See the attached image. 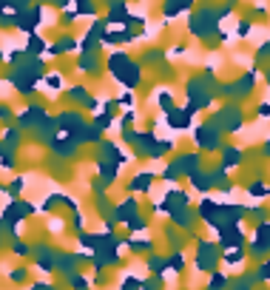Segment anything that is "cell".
Segmentation results:
<instances>
[{"label": "cell", "instance_id": "cell-1", "mask_svg": "<svg viewBox=\"0 0 270 290\" xmlns=\"http://www.w3.org/2000/svg\"><path fill=\"white\" fill-rule=\"evenodd\" d=\"M108 69H111V74L123 83L125 88H134L136 83H139V77H142L139 66H136V63H131V60H128V54H123V51H117V54H111V57H108Z\"/></svg>", "mask_w": 270, "mask_h": 290}, {"label": "cell", "instance_id": "cell-2", "mask_svg": "<svg viewBox=\"0 0 270 290\" xmlns=\"http://www.w3.org/2000/svg\"><path fill=\"white\" fill-rule=\"evenodd\" d=\"M193 265H196V270H202V273H214L216 265H219V248H216L214 242L202 239V242L196 245V256H193Z\"/></svg>", "mask_w": 270, "mask_h": 290}, {"label": "cell", "instance_id": "cell-3", "mask_svg": "<svg viewBox=\"0 0 270 290\" xmlns=\"http://www.w3.org/2000/svg\"><path fill=\"white\" fill-rule=\"evenodd\" d=\"M242 111H239L236 105H225V108H219L214 117H211V125L216 131H239L242 128Z\"/></svg>", "mask_w": 270, "mask_h": 290}, {"label": "cell", "instance_id": "cell-4", "mask_svg": "<svg viewBox=\"0 0 270 290\" xmlns=\"http://www.w3.org/2000/svg\"><path fill=\"white\" fill-rule=\"evenodd\" d=\"M86 125H89V123H86L83 114H77V111H66V114L57 117V131H63L66 137L77 139V142H80V137H83Z\"/></svg>", "mask_w": 270, "mask_h": 290}, {"label": "cell", "instance_id": "cell-5", "mask_svg": "<svg viewBox=\"0 0 270 290\" xmlns=\"http://www.w3.org/2000/svg\"><path fill=\"white\" fill-rule=\"evenodd\" d=\"M219 213H222V202L208 199V197L199 202V210H196V216H199L202 222H208L211 228H219V225H222V216H219Z\"/></svg>", "mask_w": 270, "mask_h": 290}, {"label": "cell", "instance_id": "cell-6", "mask_svg": "<svg viewBox=\"0 0 270 290\" xmlns=\"http://www.w3.org/2000/svg\"><path fill=\"white\" fill-rule=\"evenodd\" d=\"M193 139H196V145H199L202 151H205V148H208V151H214V148H222V142H219V131H216L214 125H208V123L193 131Z\"/></svg>", "mask_w": 270, "mask_h": 290}, {"label": "cell", "instance_id": "cell-7", "mask_svg": "<svg viewBox=\"0 0 270 290\" xmlns=\"http://www.w3.org/2000/svg\"><path fill=\"white\" fill-rule=\"evenodd\" d=\"M219 239H222V248H242L245 242V233L239 228V222H227V225H219Z\"/></svg>", "mask_w": 270, "mask_h": 290}, {"label": "cell", "instance_id": "cell-8", "mask_svg": "<svg viewBox=\"0 0 270 290\" xmlns=\"http://www.w3.org/2000/svg\"><path fill=\"white\" fill-rule=\"evenodd\" d=\"M174 165L180 168V174L191 176V174H196V171H199V165H202V157H199V154H188V157H180V160H174Z\"/></svg>", "mask_w": 270, "mask_h": 290}, {"label": "cell", "instance_id": "cell-9", "mask_svg": "<svg viewBox=\"0 0 270 290\" xmlns=\"http://www.w3.org/2000/svg\"><path fill=\"white\" fill-rule=\"evenodd\" d=\"M168 125L177 128V131H185L191 125V111L188 108H171L168 111Z\"/></svg>", "mask_w": 270, "mask_h": 290}, {"label": "cell", "instance_id": "cell-10", "mask_svg": "<svg viewBox=\"0 0 270 290\" xmlns=\"http://www.w3.org/2000/svg\"><path fill=\"white\" fill-rule=\"evenodd\" d=\"M151 185H154V174H151V171H142V174H136L134 179L128 182V191H131V194H136V191H139V194H148Z\"/></svg>", "mask_w": 270, "mask_h": 290}, {"label": "cell", "instance_id": "cell-11", "mask_svg": "<svg viewBox=\"0 0 270 290\" xmlns=\"http://www.w3.org/2000/svg\"><path fill=\"white\" fill-rule=\"evenodd\" d=\"M188 179H191V188L193 191H199V194H208V191L216 185L214 174H205V171H196V174H191Z\"/></svg>", "mask_w": 270, "mask_h": 290}, {"label": "cell", "instance_id": "cell-12", "mask_svg": "<svg viewBox=\"0 0 270 290\" xmlns=\"http://www.w3.org/2000/svg\"><path fill=\"white\" fill-rule=\"evenodd\" d=\"M51 148H54L57 154H60V157H77V139H51Z\"/></svg>", "mask_w": 270, "mask_h": 290}, {"label": "cell", "instance_id": "cell-13", "mask_svg": "<svg viewBox=\"0 0 270 290\" xmlns=\"http://www.w3.org/2000/svg\"><path fill=\"white\" fill-rule=\"evenodd\" d=\"M100 151H102V160H108V163H117V165H123L128 157H125L123 151H120V145H114V142H102L100 145Z\"/></svg>", "mask_w": 270, "mask_h": 290}, {"label": "cell", "instance_id": "cell-14", "mask_svg": "<svg viewBox=\"0 0 270 290\" xmlns=\"http://www.w3.org/2000/svg\"><path fill=\"white\" fill-rule=\"evenodd\" d=\"M171 216H174V222H177V228H182V231H191L193 222H196V216H193L191 208H180V210H174Z\"/></svg>", "mask_w": 270, "mask_h": 290}, {"label": "cell", "instance_id": "cell-15", "mask_svg": "<svg viewBox=\"0 0 270 290\" xmlns=\"http://www.w3.org/2000/svg\"><path fill=\"white\" fill-rule=\"evenodd\" d=\"M219 259H222L225 265L242 267L245 265V250H242V248H225V253H219Z\"/></svg>", "mask_w": 270, "mask_h": 290}, {"label": "cell", "instance_id": "cell-16", "mask_svg": "<svg viewBox=\"0 0 270 290\" xmlns=\"http://www.w3.org/2000/svg\"><path fill=\"white\" fill-rule=\"evenodd\" d=\"M242 163V151L236 145H222V168H233Z\"/></svg>", "mask_w": 270, "mask_h": 290}, {"label": "cell", "instance_id": "cell-17", "mask_svg": "<svg viewBox=\"0 0 270 290\" xmlns=\"http://www.w3.org/2000/svg\"><path fill=\"white\" fill-rule=\"evenodd\" d=\"M100 174H102V182H105V185H111L114 179H117V174H120V165L108 163V160H100Z\"/></svg>", "mask_w": 270, "mask_h": 290}, {"label": "cell", "instance_id": "cell-18", "mask_svg": "<svg viewBox=\"0 0 270 290\" xmlns=\"http://www.w3.org/2000/svg\"><path fill=\"white\" fill-rule=\"evenodd\" d=\"M168 151H174V142H168V139H165V142H157V139H154V145L148 148V154H145V157H154V160H162V157H165V154H168Z\"/></svg>", "mask_w": 270, "mask_h": 290}, {"label": "cell", "instance_id": "cell-19", "mask_svg": "<svg viewBox=\"0 0 270 290\" xmlns=\"http://www.w3.org/2000/svg\"><path fill=\"white\" fill-rule=\"evenodd\" d=\"M148 267H151L154 276H162V273L168 270V259H165V256H151V259H148Z\"/></svg>", "mask_w": 270, "mask_h": 290}, {"label": "cell", "instance_id": "cell-20", "mask_svg": "<svg viewBox=\"0 0 270 290\" xmlns=\"http://www.w3.org/2000/svg\"><path fill=\"white\" fill-rule=\"evenodd\" d=\"M123 225L128 228V231H145V228H148V219H145V216H139V213H131Z\"/></svg>", "mask_w": 270, "mask_h": 290}, {"label": "cell", "instance_id": "cell-21", "mask_svg": "<svg viewBox=\"0 0 270 290\" xmlns=\"http://www.w3.org/2000/svg\"><path fill=\"white\" fill-rule=\"evenodd\" d=\"M54 267H60L63 273H74V270H77V259H74V256H68V253H60V259H57Z\"/></svg>", "mask_w": 270, "mask_h": 290}, {"label": "cell", "instance_id": "cell-22", "mask_svg": "<svg viewBox=\"0 0 270 290\" xmlns=\"http://www.w3.org/2000/svg\"><path fill=\"white\" fill-rule=\"evenodd\" d=\"M128 248H131L134 253H139V250H142V253H151V250H154V242H151V239H128Z\"/></svg>", "mask_w": 270, "mask_h": 290}, {"label": "cell", "instance_id": "cell-23", "mask_svg": "<svg viewBox=\"0 0 270 290\" xmlns=\"http://www.w3.org/2000/svg\"><path fill=\"white\" fill-rule=\"evenodd\" d=\"M185 262H188V259H185L182 250H177L174 256H168V267L174 270V273H182V270H185Z\"/></svg>", "mask_w": 270, "mask_h": 290}, {"label": "cell", "instance_id": "cell-24", "mask_svg": "<svg viewBox=\"0 0 270 290\" xmlns=\"http://www.w3.org/2000/svg\"><path fill=\"white\" fill-rule=\"evenodd\" d=\"M225 288H227V276L214 270V273H211V282H208V288L205 290H225Z\"/></svg>", "mask_w": 270, "mask_h": 290}, {"label": "cell", "instance_id": "cell-25", "mask_svg": "<svg viewBox=\"0 0 270 290\" xmlns=\"http://www.w3.org/2000/svg\"><path fill=\"white\" fill-rule=\"evenodd\" d=\"M80 71H94V74H97V71H100V63H97V54H86V57L80 60V66H77Z\"/></svg>", "mask_w": 270, "mask_h": 290}, {"label": "cell", "instance_id": "cell-26", "mask_svg": "<svg viewBox=\"0 0 270 290\" xmlns=\"http://www.w3.org/2000/svg\"><path fill=\"white\" fill-rule=\"evenodd\" d=\"M80 242H83L86 250H97V248H100V236H97V233H83Z\"/></svg>", "mask_w": 270, "mask_h": 290}, {"label": "cell", "instance_id": "cell-27", "mask_svg": "<svg viewBox=\"0 0 270 290\" xmlns=\"http://www.w3.org/2000/svg\"><path fill=\"white\" fill-rule=\"evenodd\" d=\"M157 105L162 108V111H165V114H168L171 108H177V105H174V97H171L168 91H159V94H157Z\"/></svg>", "mask_w": 270, "mask_h": 290}, {"label": "cell", "instance_id": "cell-28", "mask_svg": "<svg viewBox=\"0 0 270 290\" xmlns=\"http://www.w3.org/2000/svg\"><path fill=\"white\" fill-rule=\"evenodd\" d=\"M94 125L100 128V131H105V128L114 125V117L111 114H97V117H94Z\"/></svg>", "mask_w": 270, "mask_h": 290}, {"label": "cell", "instance_id": "cell-29", "mask_svg": "<svg viewBox=\"0 0 270 290\" xmlns=\"http://www.w3.org/2000/svg\"><path fill=\"white\" fill-rule=\"evenodd\" d=\"M248 194H250V197H256V199H262V197H268V188H265V182H259V179H256V182L248 188Z\"/></svg>", "mask_w": 270, "mask_h": 290}, {"label": "cell", "instance_id": "cell-30", "mask_svg": "<svg viewBox=\"0 0 270 290\" xmlns=\"http://www.w3.org/2000/svg\"><path fill=\"white\" fill-rule=\"evenodd\" d=\"M120 290H142V282H139L136 276H128L123 282V288H120Z\"/></svg>", "mask_w": 270, "mask_h": 290}, {"label": "cell", "instance_id": "cell-31", "mask_svg": "<svg viewBox=\"0 0 270 290\" xmlns=\"http://www.w3.org/2000/svg\"><path fill=\"white\" fill-rule=\"evenodd\" d=\"M45 85H48V88H51V91H57V88H60V83H63V77H60V74H45Z\"/></svg>", "mask_w": 270, "mask_h": 290}, {"label": "cell", "instance_id": "cell-32", "mask_svg": "<svg viewBox=\"0 0 270 290\" xmlns=\"http://www.w3.org/2000/svg\"><path fill=\"white\" fill-rule=\"evenodd\" d=\"M68 100H77V103H80V100H89V94H86V88H80V85H77V88H68Z\"/></svg>", "mask_w": 270, "mask_h": 290}, {"label": "cell", "instance_id": "cell-33", "mask_svg": "<svg viewBox=\"0 0 270 290\" xmlns=\"http://www.w3.org/2000/svg\"><path fill=\"white\" fill-rule=\"evenodd\" d=\"M256 279H262V282H270V259H268V262H262V267L256 270Z\"/></svg>", "mask_w": 270, "mask_h": 290}, {"label": "cell", "instance_id": "cell-34", "mask_svg": "<svg viewBox=\"0 0 270 290\" xmlns=\"http://www.w3.org/2000/svg\"><path fill=\"white\" fill-rule=\"evenodd\" d=\"M131 123H134V111H128V114L123 117V123H120V125H123V128H128Z\"/></svg>", "mask_w": 270, "mask_h": 290}, {"label": "cell", "instance_id": "cell-35", "mask_svg": "<svg viewBox=\"0 0 270 290\" xmlns=\"http://www.w3.org/2000/svg\"><path fill=\"white\" fill-rule=\"evenodd\" d=\"M259 117H270V103H262L259 105Z\"/></svg>", "mask_w": 270, "mask_h": 290}, {"label": "cell", "instance_id": "cell-36", "mask_svg": "<svg viewBox=\"0 0 270 290\" xmlns=\"http://www.w3.org/2000/svg\"><path fill=\"white\" fill-rule=\"evenodd\" d=\"M11 111H9V105H0V120H9Z\"/></svg>", "mask_w": 270, "mask_h": 290}, {"label": "cell", "instance_id": "cell-37", "mask_svg": "<svg viewBox=\"0 0 270 290\" xmlns=\"http://www.w3.org/2000/svg\"><path fill=\"white\" fill-rule=\"evenodd\" d=\"M120 105H134V100H131V94H123V100H120Z\"/></svg>", "mask_w": 270, "mask_h": 290}, {"label": "cell", "instance_id": "cell-38", "mask_svg": "<svg viewBox=\"0 0 270 290\" xmlns=\"http://www.w3.org/2000/svg\"><path fill=\"white\" fill-rule=\"evenodd\" d=\"M14 253H20V256H23V253H29V248H23V242H17V248H14Z\"/></svg>", "mask_w": 270, "mask_h": 290}, {"label": "cell", "instance_id": "cell-39", "mask_svg": "<svg viewBox=\"0 0 270 290\" xmlns=\"http://www.w3.org/2000/svg\"><path fill=\"white\" fill-rule=\"evenodd\" d=\"M159 57H162L159 51H148V54H145V60H159Z\"/></svg>", "mask_w": 270, "mask_h": 290}, {"label": "cell", "instance_id": "cell-40", "mask_svg": "<svg viewBox=\"0 0 270 290\" xmlns=\"http://www.w3.org/2000/svg\"><path fill=\"white\" fill-rule=\"evenodd\" d=\"M262 154H265V157H270V139L265 142V148H262Z\"/></svg>", "mask_w": 270, "mask_h": 290}, {"label": "cell", "instance_id": "cell-41", "mask_svg": "<svg viewBox=\"0 0 270 290\" xmlns=\"http://www.w3.org/2000/svg\"><path fill=\"white\" fill-rule=\"evenodd\" d=\"M268 88H270V74H268Z\"/></svg>", "mask_w": 270, "mask_h": 290}, {"label": "cell", "instance_id": "cell-42", "mask_svg": "<svg viewBox=\"0 0 270 290\" xmlns=\"http://www.w3.org/2000/svg\"><path fill=\"white\" fill-rule=\"evenodd\" d=\"M268 194H270V191H268Z\"/></svg>", "mask_w": 270, "mask_h": 290}]
</instances>
